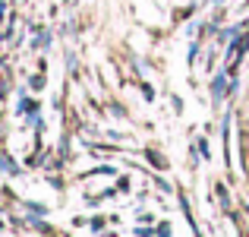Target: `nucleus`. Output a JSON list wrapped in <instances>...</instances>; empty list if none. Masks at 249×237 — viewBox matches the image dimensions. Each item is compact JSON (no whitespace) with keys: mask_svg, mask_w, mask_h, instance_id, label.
Segmentation results:
<instances>
[{"mask_svg":"<svg viewBox=\"0 0 249 237\" xmlns=\"http://www.w3.org/2000/svg\"><path fill=\"white\" fill-rule=\"evenodd\" d=\"M212 92H214V98H221V95H224V76H214Z\"/></svg>","mask_w":249,"mask_h":237,"instance_id":"nucleus-1","label":"nucleus"},{"mask_svg":"<svg viewBox=\"0 0 249 237\" xmlns=\"http://www.w3.org/2000/svg\"><path fill=\"white\" fill-rule=\"evenodd\" d=\"M0 164H3V171H10V174H16V164L10 161V158H6L3 152H0Z\"/></svg>","mask_w":249,"mask_h":237,"instance_id":"nucleus-2","label":"nucleus"}]
</instances>
